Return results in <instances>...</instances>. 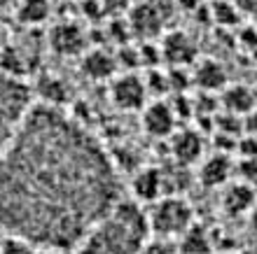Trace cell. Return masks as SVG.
<instances>
[{
	"label": "cell",
	"instance_id": "obj_23",
	"mask_svg": "<svg viewBox=\"0 0 257 254\" xmlns=\"http://www.w3.org/2000/svg\"><path fill=\"white\" fill-rule=\"evenodd\" d=\"M145 89H148V94L152 96H164L169 94V77H166V73H162V70H157V68H152L148 73V77H145Z\"/></svg>",
	"mask_w": 257,
	"mask_h": 254
},
{
	"label": "cell",
	"instance_id": "obj_39",
	"mask_svg": "<svg viewBox=\"0 0 257 254\" xmlns=\"http://www.w3.org/2000/svg\"><path fill=\"white\" fill-rule=\"evenodd\" d=\"M3 235H5V231H3V228H0V240H3Z\"/></svg>",
	"mask_w": 257,
	"mask_h": 254
},
{
	"label": "cell",
	"instance_id": "obj_34",
	"mask_svg": "<svg viewBox=\"0 0 257 254\" xmlns=\"http://www.w3.org/2000/svg\"><path fill=\"white\" fill-rule=\"evenodd\" d=\"M82 12L87 14V17H91V19L101 17V14H103L101 0H84V3H82Z\"/></svg>",
	"mask_w": 257,
	"mask_h": 254
},
{
	"label": "cell",
	"instance_id": "obj_36",
	"mask_svg": "<svg viewBox=\"0 0 257 254\" xmlns=\"http://www.w3.org/2000/svg\"><path fill=\"white\" fill-rule=\"evenodd\" d=\"M248 214H250V228H252V231H255V233H257V203H255V205H252V210H250V212H248Z\"/></svg>",
	"mask_w": 257,
	"mask_h": 254
},
{
	"label": "cell",
	"instance_id": "obj_30",
	"mask_svg": "<svg viewBox=\"0 0 257 254\" xmlns=\"http://www.w3.org/2000/svg\"><path fill=\"white\" fill-rule=\"evenodd\" d=\"M117 63H122L124 68H136L141 66V61H138V47H128V45H122V49L115 54Z\"/></svg>",
	"mask_w": 257,
	"mask_h": 254
},
{
	"label": "cell",
	"instance_id": "obj_9",
	"mask_svg": "<svg viewBox=\"0 0 257 254\" xmlns=\"http://www.w3.org/2000/svg\"><path fill=\"white\" fill-rule=\"evenodd\" d=\"M171 154L176 159L178 166H192V163H199L203 154V138L199 131L194 128H185V131H178L171 138Z\"/></svg>",
	"mask_w": 257,
	"mask_h": 254
},
{
	"label": "cell",
	"instance_id": "obj_29",
	"mask_svg": "<svg viewBox=\"0 0 257 254\" xmlns=\"http://www.w3.org/2000/svg\"><path fill=\"white\" fill-rule=\"evenodd\" d=\"M236 142L238 138H231V135L224 133H213V147H215L217 154H227L229 156L231 152H236Z\"/></svg>",
	"mask_w": 257,
	"mask_h": 254
},
{
	"label": "cell",
	"instance_id": "obj_11",
	"mask_svg": "<svg viewBox=\"0 0 257 254\" xmlns=\"http://www.w3.org/2000/svg\"><path fill=\"white\" fill-rule=\"evenodd\" d=\"M143 128L148 131L150 135H157V138H164V135L173 133V126H176V114L171 110L169 103L164 101H152L143 107Z\"/></svg>",
	"mask_w": 257,
	"mask_h": 254
},
{
	"label": "cell",
	"instance_id": "obj_1",
	"mask_svg": "<svg viewBox=\"0 0 257 254\" xmlns=\"http://www.w3.org/2000/svg\"><path fill=\"white\" fill-rule=\"evenodd\" d=\"M119 201L101 142L61 110L33 103L0 156V228L33 247L73 249Z\"/></svg>",
	"mask_w": 257,
	"mask_h": 254
},
{
	"label": "cell",
	"instance_id": "obj_41",
	"mask_svg": "<svg viewBox=\"0 0 257 254\" xmlns=\"http://www.w3.org/2000/svg\"><path fill=\"white\" fill-rule=\"evenodd\" d=\"M0 47H3V45H0Z\"/></svg>",
	"mask_w": 257,
	"mask_h": 254
},
{
	"label": "cell",
	"instance_id": "obj_10",
	"mask_svg": "<svg viewBox=\"0 0 257 254\" xmlns=\"http://www.w3.org/2000/svg\"><path fill=\"white\" fill-rule=\"evenodd\" d=\"M164 173L159 168H141L131 180V194L138 203H152L164 196Z\"/></svg>",
	"mask_w": 257,
	"mask_h": 254
},
{
	"label": "cell",
	"instance_id": "obj_8",
	"mask_svg": "<svg viewBox=\"0 0 257 254\" xmlns=\"http://www.w3.org/2000/svg\"><path fill=\"white\" fill-rule=\"evenodd\" d=\"M47 42L56 54L75 56V54H84L87 35H84L82 26H77L75 21H61V24H54V26L49 28Z\"/></svg>",
	"mask_w": 257,
	"mask_h": 254
},
{
	"label": "cell",
	"instance_id": "obj_22",
	"mask_svg": "<svg viewBox=\"0 0 257 254\" xmlns=\"http://www.w3.org/2000/svg\"><path fill=\"white\" fill-rule=\"evenodd\" d=\"M166 77H169V89L176 91V94H185L192 84L190 68H171L169 73H166Z\"/></svg>",
	"mask_w": 257,
	"mask_h": 254
},
{
	"label": "cell",
	"instance_id": "obj_33",
	"mask_svg": "<svg viewBox=\"0 0 257 254\" xmlns=\"http://www.w3.org/2000/svg\"><path fill=\"white\" fill-rule=\"evenodd\" d=\"M231 3L241 10V14L250 17V21L257 26V0H231Z\"/></svg>",
	"mask_w": 257,
	"mask_h": 254
},
{
	"label": "cell",
	"instance_id": "obj_27",
	"mask_svg": "<svg viewBox=\"0 0 257 254\" xmlns=\"http://www.w3.org/2000/svg\"><path fill=\"white\" fill-rule=\"evenodd\" d=\"M234 170L241 175V182H255L257 180V159H238L234 163Z\"/></svg>",
	"mask_w": 257,
	"mask_h": 254
},
{
	"label": "cell",
	"instance_id": "obj_15",
	"mask_svg": "<svg viewBox=\"0 0 257 254\" xmlns=\"http://www.w3.org/2000/svg\"><path fill=\"white\" fill-rule=\"evenodd\" d=\"M234 173V163L227 154H213V156H206L199 163V182L203 187H222L227 184L229 175Z\"/></svg>",
	"mask_w": 257,
	"mask_h": 254
},
{
	"label": "cell",
	"instance_id": "obj_3",
	"mask_svg": "<svg viewBox=\"0 0 257 254\" xmlns=\"http://www.w3.org/2000/svg\"><path fill=\"white\" fill-rule=\"evenodd\" d=\"M31 105H33L31 89L21 80L0 75V156L17 135Z\"/></svg>",
	"mask_w": 257,
	"mask_h": 254
},
{
	"label": "cell",
	"instance_id": "obj_2",
	"mask_svg": "<svg viewBox=\"0 0 257 254\" xmlns=\"http://www.w3.org/2000/svg\"><path fill=\"white\" fill-rule=\"evenodd\" d=\"M150 238L148 214L134 201H119L84 240L77 245L80 254H138Z\"/></svg>",
	"mask_w": 257,
	"mask_h": 254
},
{
	"label": "cell",
	"instance_id": "obj_35",
	"mask_svg": "<svg viewBox=\"0 0 257 254\" xmlns=\"http://www.w3.org/2000/svg\"><path fill=\"white\" fill-rule=\"evenodd\" d=\"M243 126L248 131V135H257V107H252L250 112L243 117Z\"/></svg>",
	"mask_w": 257,
	"mask_h": 254
},
{
	"label": "cell",
	"instance_id": "obj_32",
	"mask_svg": "<svg viewBox=\"0 0 257 254\" xmlns=\"http://www.w3.org/2000/svg\"><path fill=\"white\" fill-rule=\"evenodd\" d=\"M238 40L243 42L248 49H257V26L255 24H245L238 28Z\"/></svg>",
	"mask_w": 257,
	"mask_h": 254
},
{
	"label": "cell",
	"instance_id": "obj_28",
	"mask_svg": "<svg viewBox=\"0 0 257 254\" xmlns=\"http://www.w3.org/2000/svg\"><path fill=\"white\" fill-rule=\"evenodd\" d=\"M238 159H257V135H241L236 142Z\"/></svg>",
	"mask_w": 257,
	"mask_h": 254
},
{
	"label": "cell",
	"instance_id": "obj_12",
	"mask_svg": "<svg viewBox=\"0 0 257 254\" xmlns=\"http://www.w3.org/2000/svg\"><path fill=\"white\" fill-rule=\"evenodd\" d=\"M220 203H222V210L231 217H241V214L250 212L252 205L257 203V196H255V189L252 184L248 182H231L227 184L220 196Z\"/></svg>",
	"mask_w": 257,
	"mask_h": 254
},
{
	"label": "cell",
	"instance_id": "obj_6",
	"mask_svg": "<svg viewBox=\"0 0 257 254\" xmlns=\"http://www.w3.org/2000/svg\"><path fill=\"white\" fill-rule=\"evenodd\" d=\"M110 98L119 110H143L148 105V89H145V82L138 75H122L112 80V87H110Z\"/></svg>",
	"mask_w": 257,
	"mask_h": 254
},
{
	"label": "cell",
	"instance_id": "obj_4",
	"mask_svg": "<svg viewBox=\"0 0 257 254\" xmlns=\"http://www.w3.org/2000/svg\"><path fill=\"white\" fill-rule=\"evenodd\" d=\"M148 226L150 235L157 238H180L187 228L194 224V212L187 198L176 194H166L159 201H155L150 205L148 212Z\"/></svg>",
	"mask_w": 257,
	"mask_h": 254
},
{
	"label": "cell",
	"instance_id": "obj_40",
	"mask_svg": "<svg viewBox=\"0 0 257 254\" xmlns=\"http://www.w3.org/2000/svg\"><path fill=\"white\" fill-rule=\"evenodd\" d=\"M217 254H234V252H217Z\"/></svg>",
	"mask_w": 257,
	"mask_h": 254
},
{
	"label": "cell",
	"instance_id": "obj_14",
	"mask_svg": "<svg viewBox=\"0 0 257 254\" xmlns=\"http://www.w3.org/2000/svg\"><path fill=\"white\" fill-rule=\"evenodd\" d=\"M80 68H82V73L87 75V77H91V80H110L117 70V59H115V54L108 52V49L94 47L82 54Z\"/></svg>",
	"mask_w": 257,
	"mask_h": 254
},
{
	"label": "cell",
	"instance_id": "obj_7",
	"mask_svg": "<svg viewBox=\"0 0 257 254\" xmlns=\"http://www.w3.org/2000/svg\"><path fill=\"white\" fill-rule=\"evenodd\" d=\"M159 49H162V59L171 68H190L196 61V45L185 31H169L164 35Z\"/></svg>",
	"mask_w": 257,
	"mask_h": 254
},
{
	"label": "cell",
	"instance_id": "obj_17",
	"mask_svg": "<svg viewBox=\"0 0 257 254\" xmlns=\"http://www.w3.org/2000/svg\"><path fill=\"white\" fill-rule=\"evenodd\" d=\"M217 101H220L224 112L238 114V117H241V114H248L252 107H255V96H252V91L248 87H243V84H227Z\"/></svg>",
	"mask_w": 257,
	"mask_h": 254
},
{
	"label": "cell",
	"instance_id": "obj_13",
	"mask_svg": "<svg viewBox=\"0 0 257 254\" xmlns=\"http://www.w3.org/2000/svg\"><path fill=\"white\" fill-rule=\"evenodd\" d=\"M192 82L206 94L222 91L227 87V70L215 59H199L194 63V70H192Z\"/></svg>",
	"mask_w": 257,
	"mask_h": 254
},
{
	"label": "cell",
	"instance_id": "obj_5",
	"mask_svg": "<svg viewBox=\"0 0 257 254\" xmlns=\"http://www.w3.org/2000/svg\"><path fill=\"white\" fill-rule=\"evenodd\" d=\"M126 24H128V28H131V33H136L138 38H143V40L150 42V38H157V35L162 33L164 12L157 3L141 0V3H136V5L128 10V21Z\"/></svg>",
	"mask_w": 257,
	"mask_h": 254
},
{
	"label": "cell",
	"instance_id": "obj_37",
	"mask_svg": "<svg viewBox=\"0 0 257 254\" xmlns=\"http://www.w3.org/2000/svg\"><path fill=\"white\" fill-rule=\"evenodd\" d=\"M33 254H59V252H54V249H45V247H35Z\"/></svg>",
	"mask_w": 257,
	"mask_h": 254
},
{
	"label": "cell",
	"instance_id": "obj_24",
	"mask_svg": "<svg viewBox=\"0 0 257 254\" xmlns=\"http://www.w3.org/2000/svg\"><path fill=\"white\" fill-rule=\"evenodd\" d=\"M33 245L19 235H3L0 240V254H33Z\"/></svg>",
	"mask_w": 257,
	"mask_h": 254
},
{
	"label": "cell",
	"instance_id": "obj_26",
	"mask_svg": "<svg viewBox=\"0 0 257 254\" xmlns=\"http://www.w3.org/2000/svg\"><path fill=\"white\" fill-rule=\"evenodd\" d=\"M138 61H141L143 66H150V70H152L159 61H164L162 59V49L155 47L152 42H143L141 47H138Z\"/></svg>",
	"mask_w": 257,
	"mask_h": 254
},
{
	"label": "cell",
	"instance_id": "obj_31",
	"mask_svg": "<svg viewBox=\"0 0 257 254\" xmlns=\"http://www.w3.org/2000/svg\"><path fill=\"white\" fill-rule=\"evenodd\" d=\"M136 3H138V0H101L103 12H110V14L128 12V10H131Z\"/></svg>",
	"mask_w": 257,
	"mask_h": 254
},
{
	"label": "cell",
	"instance_id": "obj_19",
	"mask_svg": "<svg viewBox=\"0 0 257 254\" xmlns=\"http://www.w3.org/2000/svg\"><path fill=\"white\" fill-rule=\"evenodd\" d=\"M17 19L26 26H38V24H45L52 14V5L49 0H19L17 3Z\"/></svg>",
	"mask_w": 257,
	"mask_h": 254
},
{
	"label": "cell",
	"instance_id": "obj_38",
	"mask_svg": "<svg viewBox=\"0 0 257 254\" xmlns=\"http://www.w3.org/2000/svg\"><path fill=\"white\" fill-rule=\"evenodd\" d=\"M19 0H0V7H17Z\"/></svg>",
	"mask_w": 257,
	"mask_h": 254
},
{
	"label": "cell",
	"instance_id": "obj_18",
	"mask_svg": "<svg viewBox=\"0 0 257 254\" xmlns=\"http://www.w3.org/2000/svg\"><path fill=\"white\" fill-rule=\"evenodd\" d=\"M178 242H180V247H178L180 254H210V247H213L208 231H206L201 224H192V226L178 238Z\"/></svg>",
	"mask_w": 257,
	"mask_h": 254
},
{
	"label": "cell",
	"instance_id": "obj_20",
	"mask_svg": "<svg viewBox=\"0 0 257 254\" xmlns=\"http://www.w3.org/2000/svg\"><path fill=\"white\" fill-rule=\"evenodd\" d=\"M210 17L220 28H234L243 21V14L231 0H213L210 3Z\"/></svg>",
	"mask_w": 257,
	"mask_h": 254
},
{
	"label": "cell",
	"instance_id": "obj_25",
	"mask_svg": "<svg viewBox=\"0 0 257 254\" xmlns=\"http://www.w3.org/2000/svg\"><path fill=\"white\" fill-rule=\"evenodd\" d=\"M138 254H178L176 245L169 240V238H157V235H150L148 240L143 242V247L138 249Z\"/></svg>",
	"mask_w": 257,
	"mask_h": 254
},
{
	"label": "cell",
	"instance_id": "obj_21",
	"mask_svg": "<svg viewBox=\"0 0 257 254\" xmlns=\"http://www.w3.org/2000/svg\"><path fill=\"white\" fill-rule=\"evenodd\" d=\"M243 131H245L243 117L229 114V112H217L215 114V131H213V133H224V135H231V138H241Z\"/></svg>",
	"mask_w": 257,
	"mask_h": 254
},
{
	"label": "cell",
	"instance_id": "obj_16",
	"mask_svg": "<svg viewBox=\"0 0 257 254\" xmlns=\"http://www.w3.org/2000/svg\"><path fill=\"white\" fill-rule=\"evenodd\" d=\"M35 91L40 96L42 105L56 107V110H61V107L68 103V98H70L68 84L61 80V77H56V75H42V77H38Z\"/></svg>",
	"mask_w": 257,
	"mask_h": 254
}]
</instances>
